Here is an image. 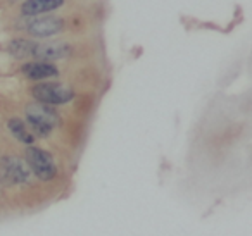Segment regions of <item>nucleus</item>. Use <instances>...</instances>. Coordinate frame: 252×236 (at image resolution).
I'll list each match as a JSON object with an SVG mask.
<instances>
[{
    "mask_svg": "<svg viewBox=\"0 0 252 236\" xmlns=\"http://www.w3.org/2000/svg\"><path fill=\"white\" fill-rule=\"evenodd\" d=\"M26 124L35 136H49L59 126L61 118L52 105L35 102L26 107Z\"/></svg>",
    "mask_w": 252,
    "mask_h": 236,
    "instance_id": "obj_1",
    "label": "nucleus"
},
{
    "mask_svg": "<svg viewBox=\"0 0 252 236\" xmlns=\"http://www.w3.org/2000/svg\"><path fill=\"white\" fill-rule=\"evenodd\" d=\"M32 95L36 102L45 105H64L74 98V90L57 81H42L32 88Z\"/></svg>",
    "mask_w": 252,
    "mask_h": 236,
    "instance_id": "obj_2",
    "label": "nucleus"
},
{
    "mask_svg": "<svg viewBox=\"0 0 252 236\" xmlns=\"http://www.w3.org/2000/svg\"><path fill=\"white\" fill-rule=\"evenodd\" d=\"M25 160L28 164L30 171L38 179L50 181L57 176V164L47 150L38 148V147H33V145L28 147L25 152Z\"/></svg>",
    "mask_w": 252,
    "mask_h": 236,
    "instance_id": "obj_3",
    "label": "nucleus"
},
{
    "mask_svg": "<svg viewBox=\"0 0 252 236\" xmlns=\"http://www.w3.org/2000/svg\"><path fill=\"white\" fill-rule=\"evenodd\" d=\"M32 176L26 160L19 157H4L0 159V179L7 181L11 184H21L26 183Z\"/></svg>",
    "mask_w": 252,
    "mask_h": 236,
    "instance_id": "obj_4",
    "label": "nucleus"
},
{
    "mask_svg": "<svg viewBox=\"0 0 252 236\" xmlns=\"http://www.w3.org/2000/svg\"><path fill=\"white\" fill-rule=\"evenodd\" d=\"M64 30V19L45 16V18H36L32 23H28L26 31L35 38H49V36L59 35Z\"/></svg>",
    "mask_w": 252,
    "mask_h": 236,
    "instance_id": "obj_5",
    "label": "nucleus"
},
{
    "mask_svg": "<svg viewBox=\"0 0 252 236\" xmlns=\"http://www.w3.org/2000/svg\"><path fill=\"white\" fill-rule=\"evenodd\" d=\"M71 54H73V47L69 43H36L35 50H33V59L43 60V62H54V60L66 59Z\"/></svg>",
    "mask_w": 252,
    "mask_h": 236,
    "instance_id": "obj_6",
    "label": "nucleus"
},
{
    "mask_svg": "<svg viewBox=\"0 0 252 236\" xmlns=\"http://www.w3.org/2000/svg\"><path fill=\"white\" fill-rule=\"evenodd\" d=\"M21 71L28 80H33V81H45V80H50V78L59 76V69H57L56 64L43 62V60L26 62L25 66L21 67Z\"/></svg>",
    "mask_w": 252,
    "mask_h": 236,
    "instance_id": "obj_7",
    "label": "nucleus"
},
{
    "mask_svg": "<svg viewBox=\"0 0 252 236\" xmlns=\"http://www.w3.org/2000/svg\"><path fill=\"white\" fill-rule=\"evenodd\" d=\"M66 0H25L21 5V12L30 18L47 14V12L57 11L64 5Z\"/></svg>",
    "mask_w": 252,
    "mask_h": 236,
    "instance_id": "obj_8",
    "label": "nucleus"
},
{
    "mask_svg": "<svg viewBox=\"0 0 252 236\" xmlns=\"http://www.w3.org/2000/svg\"><path fill=\"white\" fill-rule=\"evenodd\" d=\"M7 128H9V131L12 133V136H14V138L18 140V142L25 143V145H28V147H32L33 143H35L36 136L33 135L32 129H30V126L26 124V122L23 121V119H19V118L9 119Z\"/></svg>",
    "mask_w": 252,
    "mask_h": 236,
    "instance_id": "obj_9",
    "label": "nucleus"
},
{
    "mask_svg": "<svg viewBox=\"0 0 252 236\" xmlns=\"http://www.w3.org/2000/svg\"><path fill=\"white\" fill-rule=\"evenodd\" d=\"M36 42L26 38H16L9 43V52L16 57V59H26V57H33V50H35Z\"/></svg>",
    "mask_w": 252,
    "mask_h": 236,
    "instance_id": "obj_10",
    "label": "nucleus"
}]
</instances>
